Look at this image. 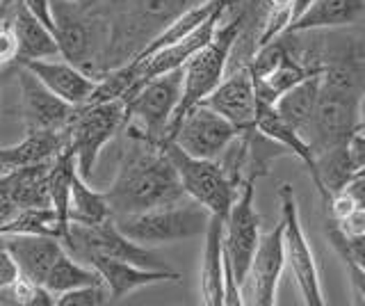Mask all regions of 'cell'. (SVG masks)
<instances>
[{
  "mask_svg": "<svg viewBox=\"0 0 365 306\" xmlns=\"http://www.w3.org/2000/svg\"><path fill=\"white\" fill-rule=\"evenodd\" d=\"M112 218L171 206L185 199L176 167L158 144L135 140L117 169V176L106 190Z\"/></svg>",
  "mask_w": 365,
  "mask_h": 306,
  "instance_id": "cell-1",
  "label": "cell"
},
{
  "mask_svg": "<svg viewBox=\"0 0 365 306\" xmlns=\"http://www.w3.org/2000/svg\"><path fill=\"white\" fill-rule=\"evenodd\" d=\"M363 96L359 64L338 62L324 64L322 83H319L311 142L315 155L347 146L359 131V108Z\"/></svg>",
  "mask_w": 365,
  "mask_h": 306,
  "instance_id": "cell-2",
  "label": "cell"
},
{
  "mask_svg": "<svg viewBox=\"0 0 365 306\" xmlns=\"http://www.w3.org/2000/svg\"><path fill=\"white\" fill-rule=\"evenodd\" d=\"M242 26H245V16L237 14L235 19L228 21V24L217 28L215 37L182 64V92H180V101L174 110V115H171L163 146L174 138V131L178 128L180 119L185 117L194 106H199L201 101L224 81L226 64L231 60L235 44L240 41Z\"/></svg>",
  "mask_w": 365,
  "mask_h": 306,
  "instance_id": "cell-3",
  "label": "cell"
},
{
  "mask_svg": "<svg viewBox=\"0 0 365 306\" xmlns=\"http://www.w3.org/2000/svg\"><path fill=\"white\" fill-rule=\"evenodd\" d=\"M182 92V66L144 83L125 103V128L133 140L163 146L171 115Z\"/></svg>",
  "mask_w": 365,
  "mask_h": 306,
  "instance_id": "cell-4",
  "label": "cell"
},
{
  "mask_svg": "<svg viewBox=\"0 0 365 306\" xmlns=\"http://www.w3.org/2000/svg\"><path fill=\"white\" fill-rule=\"evenodd\" d=\"M125 128V103L123 98L85 103L73 108L66 123V146L76 153L78 174L85 180L94 174L96 160L114 135Z\"/></svg>",
  "mask_w": 365,
  "mask_h": 306,
  "instance_id": "cell-5",
  "label": "cell"
},
{
  "mask_svg": "<svg viewBox=\"0 0 365 306\" xmlns=\"http://www.w3.org/2000/svg\"><path fill=\"white\" fill-rule=\"evenodd\" d=\"M112 220L117 224V229L135 243L167 245L205 233L210 213L197 201L185 203L180 199L171 203V206H160L135 215H121V218Z\"/></svg>",
  "mask_w": 365,
  "mask_h": 306,
  "instance_id": "cell-6",
  "label": "cell"
},
{
  "mask_svg": "<svg viewBox=\"0 0 365 306\" xmlns=\"http://www.w3.org/2000/svg\"><path fill=\"white\" fill-rule=\"evenodd\" d=\"M163 149L167 151L171 165L176 167L185 197L201 203L210 215L226 218L240 188L228 178L222 163L210 160V158H194L182 151L176 142H167Z\"/></svg>",
  "mask_w": 365,
  "mask_h": 306,
  "instance_id": "cell-7",
  "label": "cell"
},
{
  "mask_svg": "<svg viewBox=\"0 0 365 306\" xmlns=\"http://www.w3.org/2000/svg\"><path fill=\"white\" fill-rule=\"evenodd\" d=\"M281 201V222H283V249H285V263L290 265L292 275L297 279V286L302 290L304 304L308 306H324V292L319 283L317 265L311 252V245L306 240V233L302 229L299 208H297L294 190L290 183H283L279 188Z\"/></svg>",
  "mask_w": 365,
  "mask_h": 306,
  "instance_id": "cell-8",
  "label": "cell"
},
{
  "mask_svg": "<svg viewBox=\"0 0 365 306\" xmlns=\"http://www.w3.org/2000/svg\"><path fill=\"white\" fill-rule=\"evenodd\" d=\"M254 185L256 180L251 178H245L240 183L237 197L224 218V256L233 270L240 290H242L251 258H254V252L260 240V215L254 206Z\"/></svg>",
  "mask_w": 365,
  "mask_h": 306,
  "instance_id": "cell-9",
  "label": "cell"
},
{
  "mask_svg": "<svg viewBox=\"0 0 365 306\" xmlns=\"http://www.w3.org/2000/svg\"><path fill=\"white\" fill-rule=\"evenodd\" d=\"M237 133L240 131L231 121L199 103L180 119L171 142H176L182 151L194 158L217 160L226 151V146L237 138Z\"/></svg>",
  "mask_w": 365,
  "mask_h": 306,
  "instance_id": "cell-10",
  "label": "cell"
},
{
  "mask_svg": "<svg viewBox=\"0 0 365 306\" xmlns=\"http://www.w3.org/2000/svg\"><path fill=\"white\" fill-rule=\"evenodd\" d=\"M285 267V249H283V222H279L269 233L260 235L258 247L251 258L247 279L242 290L249 288L247 302L258 306H274L277 304V288Z\"/></svg>",
  "mask_w": 365,
  "mask_h": 306,
  "instance_id": "cell-11",
  "label": "cell"
},
{
  "mask_svg": "<svg viewBox=\"0 0 365 306\" xmlns=\"http://www.w3.org/2000/svg\"><path fill=\"white\" fill-rule=\"evenodd\" d=\"M16 76L21 87V108L23 119H26V131H64L73 106L55 96L23 64H16Z\"/></svg>",
  "mask_w": 365,
  "mask_h": 306,
  "instance_id": "cell-12",
  "label": "cell"
},
{
  "mask_svg": "<svg viewBox=\"0 0 365 306\" xmlns=\"http://www.w3.org/2000/svg\"><path fill=\"white\" fill-rule=\"evenodd\" d=\"M201 106L215 110L217 115L228 119L237 131H249L256 126L258 98L254 89V78L249 66H240L201 101Z\"/></svg>",
  "mask_w": 365,
  "mask_h": 306,
  "instance_id": "cell-13",
  "label": "cell"
},
{
  "mask_svg": "<svg viewBox=\"0 0 365 306\" xmlns=\"http://www.w3.org/2000/svg\"><path fill=\"white\" fill-rule=\"evenodd\" d=\"M53 19H55V41L60 55L83 71L89 69L94 60L96 37H94V21L85 12H78L73 3L68 0H53ZM89 73V71H87Z\"/></svg>",
  "mask_w": 365,
  "mask_h": 306,
  "instance_id": "cell-14",
  "label": "cell"
},
{
  "mask_svg": "<svg viewBox=\"0 0 365 306\" xmlns=\"http://www.w3.org/2000/svg\"><path fill=\"white\" fill-rule=\"evenodd\" d=\"M28 71H32L39 81L51 89L55 96L66 101L68 106H83L94 94L98 85V78L83 71L80 66L55 58H43V60H28L21 62Z\"/></svg>",
  "mask_w": 365,
  "mask_h": 306,
  "instance_id": "cell-15",
  "label": "cell"
},
{
  "mask_svg": "<svg viewBox=\"0 0 365 306\" xmlns=\"http://www.w3.org/2000/svg\"><path fill=\"white\" fill-rule=\"evenodd\" d=\"M85 263H89L101 275L103 283H106L110 290L112 300H123V297H128L130 292L146 288V286H153V283H160V281H178L180 279L178 272L169 270V267L167 270H148V267L125 263V260L112 258L106 254H89L85 258Z\"/></svg>",
  "mask_w": 365,
  "mask_h": 306,
  "instance_id": "cell-16",
  "label": "cell"
},
{
  "mask_svg": "<svg viewBox=\"0 0 365 306\" xmlns=\"http://www.w3.org/2000/svg\"><path fill=\"white\" fill-rule=\"evenodd\" d=\"M3 245L16 260L21 275L34 283L46 281L51 265L64 252L57 238L39 233H7L3 235Z\"/></svg>",
  "mask_w": 365,
  "mask_h": 306,
  "instance_id": "cell-17",
  "label": "cell"
},
{
  "mask_svg": "<svg viewBox=\"0 0 365 306\" xmlns=\"http://www.w3.org/2000/svg\"><path fill=\"white\" fill-rule=\"evenodd\" d=\"M256 128H258L260 133H265L267 138H272V140H277L279 144H283L285 149H288L292 155L299 158V160L306 165L308 174H311L313 183H315V188H317V192H319V197L324 199V203H329L331 195H329V190L324 188L322 178H319L317 155H315V151H313L311 142H308V140L304 138V135L297 133V131L290 126V123L279 115L277 108L269 106V103H260V101H258V112H256Z\"/></svg>",
  "mask_w": 365,
  "mask_h": 306,
  "instance_id": "cell-18",
  "label": "cell"
},
{
  "mask_svg": "<svg viewBox=\"0 0 365 306\" xmlns=\"http://www.w3.org/2000/svg\"><path fill=\"white\" fill-rule=\"evenodd\" d=\"M354 24H365V0H313L290 21L285 32H313Z\"/></svg>",
  "mask_w": 365,
  "mask_h": 306,
  "instance_id": "cell-19",
  "label": "cell"
},
{
  "mask_svg": "<svg viewBox=\"0 0 365 306\" xmlns=\"http://www.w3.org/2000/svg\"><path fill=\"white\" fill-rule=\"evenodd\" d=\"M66 146L64 131H28V135L14 146L0 149V176L11 169L51 163Z\"/></svg>",
  "mask_w": 365,
  "mask_h": 306,
  "instance_id": "cell-20",
  "label": "cell"
},
{
  "mask_svg": "<svg viewBox=\"0 0 365 306\" xmlns=\"http://www.w3.org/2000/svg\"><path fill=\"white\" fill-rule=\"evenodd\" d=\"M201 263V297L208 306H224V218L210 215L205 226Z\"/></svg>",
  "mask_w": 365,
  "mask_h": 306,
  "instance_id": "cell-21",
  "label": "cell"
},
{
  "mask_svg": "<svg viewBox=\"0 0 365 306\" xmlns=\"http://www.w3.org/2000/svg\"><path fill=\"white\" fill-rule=\"evenodd\" d=\"M9 24H11V30H14V37L19 44L14 64L28 62V60L57 58V55H60L55 35L30 12L26 5H23V0H16L14 19H11Z\"/></svg>",
  "mask_w": 365,
  "mask_h": 306,
  "instance_id": "cell-22",
  "label": "cell"
},
{
  "mask_svg": "<svg viewBox=\"0 0 365 306\" xmlns=\"http://www.w3.org/2000/svg\"><path fill=\"white\" fill-rule=\"evenodd\" d=\"M319 83H322V71L306 76L288 92L281 94L279 101L274 103L279 115L290 123V126L304 135L308 140L313 131V117H315V106H317V94H319Z\"/></svg>",
  "mask_w": 365,
  "mask_h": 306,
  "instance_id": "cell-23",
  "label": "cell"
},
{
  "mask_svg": "<svg viewBox=\"0 0 365 306\" xmlns=\"http://www.w3.org/2000/svg\"><path fill=\"white\" fill-rule=\"evenodd\" d=\"M51 163L28 165L11 169V172L0 176V190L9 197L14 206L30 208V206H51L48 192H46V174H48Z\"/></svg>",
  "mask_w": 365,
  "mask_h": 306,
  "instance_id": "cell-24",
  "label": "cell"
},
{
  "mask_svg": "<svg viewBox=\"0 0 365 306\" xmlns=\"http://www.w3.org/2000/svg\"><path fill=\"white\" fill-rule=\"evenodd\" d=\"M78 174L76 153L64 146L62 153H57L46 174V192H48L51 208L57 215V222L62 226H68V199H71V183Z\"/></svg>",
  "mask_w": 365,
  "mask_h": 306,
  "instance_id": "cell-25",
  "label": "cell"
},
{
  "mask_svg": "<svg viewBox=\"0 0 365 306\" xmlns=\"http://www.w3.org/2000/svg\"><path fill=\"white\" fill-rule=\"evenodd\" d=\"M108 218H112V210L108 206L106 192L94 190L83 176L76 174L71 183V199H68V222L98 224Z\"/></svg>",
  "mask_w": 365,
  "mask_h": 306,
  "instance_id": "cell-26",
  "label": "cell"
},
{
  "mask_svg": "<svg viewBox=\"0 0 365 306\" xmlns=\"http://www.w3.org/2000/svg\"><path fill=\"white\" fill-rule=\"evenodd\" d=\"M101 281L103 279H101V275L94 267L80 265L78 258H73L64 249V252L57 256L55 263L51 265L48 275H46L43 286L57 297V295H62L66 290H73V288H80V286H89V283H101Z\"/></svg>",
  "mask_w": 365,
  "mask_h": 306,
  "instance_id": "cell-27",
  "label": "cell"
},
{
  "mask_svg": "<svg viewBox=\"0 0 365 306\" xmlns=\"http://www.w3.org/2000/svg\"><path fill=\"white\" fill-rule=\"evenodd\" d=\"M294 16V0H267V14L256 37V49L265 46L288 30Z\"/></svg>",
  "mask_w": 365,
  "mask_h": 306,
  "instance_id": "cell-28",
  "label": "cell"
},
{
  "mask_svg": "<svg viewBox=\"0 0 365 306\" xmlns=\"http://www.w3.org/2000/svg\"><path fill=\"white\" fill-rule=\"evenodd\" d=\"M112 302L110 290L106 283H89V286H80L73 290H66L57 295L55 306H106Z\"/></svg>",
  "mask_w": 365,
  "mask_h": 306,
  "instance_id": "cell-29",
  "label": "cell"
},
{
  "mask_svg": "<svg viewBox=\"0 0 365 306\" xmlns=\"http://www.w3.org/2000/svg\"><path fill=\"white\" fill-rule=\"evenodd\" d=\"M16 51H19V44L14 37V30H11V24L5 21V24H0V66L14 64Z\"/></svg>",
  "mask_w": 365,
  "mask_h": 306,
  "instance_id": "cell-30",
  "label": "cell"
},
{
  "mask_svg": "<svg viewBox=\"0 0 365 306\" xmlns=\"http://www.w3.org/2000/svg\"><path fill=\"white\" fill-rule=\"evenodd\" d=\"M21 277V270L16 265V260L11 258V254L5 249H0V290L3 288H9V286H14V281Z\"/></svg>",
  "mask_w": 365,
  "mask_h": 306,
  "instance_id": "cell-31",
  "label": "cell"
},
{
  "mask_svg": "<svg viewBox=\"0 0 365 306\" xmlns=\"http://www.w3.org/2000/svg\"><path fill=\"white\" fill-rule=\"evenodd\" d=\"M30 12L55 35V19H53V0H23Z\"/></svg>",
  "mask_w": 365,
  "mask_h": 306,
  "instance_id": "cell-32",
  "label": "cell"
},
{
  "mask_svg": "<svg viewBox=\"0 0 365 306\" xmlns=\"http://www.w3.org/2000/svg\"><path fill=\"white\" fill-rule=\"evenodd\" d=\"M340 260L347 267V275H349V281H351V290H354V295H356V302L365 304V270L354 263V260H349V258H340Z\"/></svg>",
  "mask_w": 365,
  "mask_h": 306,
  "instance_id": "cell-33",
  "label": "cell"
},
{
  "mask_svg": "<svg viewBox=\"0 0 365 306\" xmlns=\"http://www.w3.org/2000/svg\"><path fill=\"white\" fill-rule=\"evenodd\" d=\"M11 14V0H0V24H5Z\"/></svg>",
  "mask_w": 365,
  "mask_h": 306,
  "instance_id": "cell-34",
  "label": "cell"
},
{
  "mask_svg": "<svg viewBox=\"0 0 365 306\" xmlns=\"http://www.w3.org/2000/svg\"><path fill=\"white\" fill-rule=\"evenodd\" d=\"M359 117H361V121H359V131H356V133H363V135H365V92H363V96H361Z\"/></svg>",
  "mask_w": 365,
  "mask_h": 306,
  "instance_id": "cell-35",
  "label": "cell"
},
{
  "mask_svg": "<svg viewBox=\"0 0 365 306\" xmlns=\"http://www.w3.org/2000/svg\"><path fill=\"white\" fill-rule=\"evenodd\" d=\"M68 3H85V0H68Z\"/></svg>",
  "mask_w": 365,
  "mask_h": 306,
  "instance_id": "cell-36",
  "label": "cell"
},
{
  "mask_svg": "<svg viewBox=\"0 0 365 306\" xmlns=\"http://www.w3.org/2000/svg\"><path fill=\"white\" fill-rule=\"evenodd\" d=\"M0 249H3V235H0Z\"/></svg>",
  "mask_w": 365,
  "mask_h": 306,
  "instance_id": "cell-37",
  "label": "cell"
}]
</instances>
